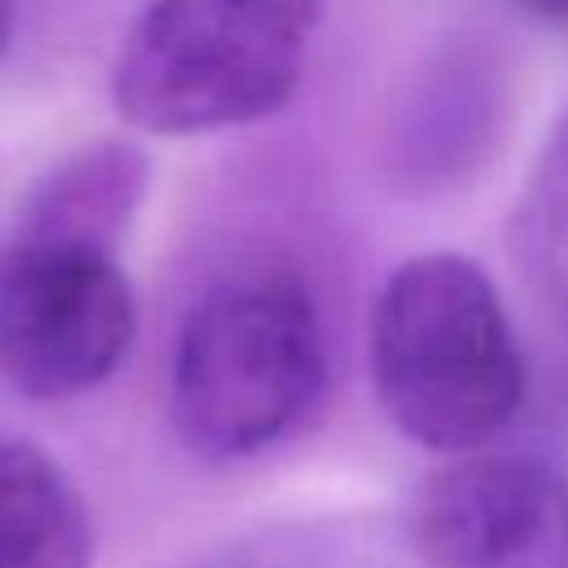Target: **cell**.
I'll use <instances>...</instances> for the list:
<instances>
[{"mask_svg":"<svg viewBox=\"0 0 568 568\" xmlns=\"http://www.w3.org/2000/svg\"><path fill=\"white\" fill-rule=\"evenodd\" d=\"M373 386L386 417L435 453L497 439L524 399V355L493 280L462 253H417L373 306Z\"/></svg>","mask_w":568,"mask_h":568,"instance_id":"obj_1","label":"cell"},{"mask_svg":"<svg viewBox=\"0 0 568 568\" xmlns=\"http://www.w3.org/2000/svg\"><path fill=\"white\" fill-rule=\"evenodd\" d=\"M324 0H146L111 62L124 124L160 138L253 124L306 71Z\"/></svg>","mask_w":568,"mask_h":568,"instance_id":"obj_2","label":"cell"},{"mask_svg":"<svg viewBox=\"0 0 568 568\" xmlns=\"http://www.w3.org/2000/svg\"><path fill=\"white\" fill-rule=\"evenodd\" d=\"M324 337L293 275H244L209 288L182 320L169 413L200 457H253L280 444L320 399Z\"/></svg>","mask_w":568,"mask_h":568,"instance_id":"obj_3","label":"cell"},{"mask_svg":"<svg viewBox=\"0 0 568 568\" xmlns=\"http://www.w3.org/2000/svg\"><path fill=\"white\" fill-rule=\"evenodd\" d=\"M138 328L115 248L4 231L0 240V382L31 399L102 386Z\"/></svg>","mask_w":568,"mask_h":568,"instance_id":"obj_4","label":"cell"},{"mask_svg":"<svg viewBox=\"0 0 568 568\" xmlns=\"http://www.w3.org/2000/svg\"><path fill=\"white\" fill-rule=\"evenodd\" d=\"M426 568H568V470L532 453H475L413 506Z\"/></svg>","mask_w":568,"mask_h":568,"instance_id":"obj_5","label":"cell"},{"mask_svg":"<svg viewBox=\"0 0 568 568\" xmlns=\"http://www.w3.org/2000/svg\"><path fill=\"white\" fill-rule=\"evenodd\" d=\"M146 178H151V160L142 146L124 138H98L62 155L44 178H36L9 231L120 248V235L146 195Z\"/></svg>","mask_w":568,"mask_h":568,"instance_id":"obj_6","label":"cell"},{"mask_svg":"<svg viewBox=\"0 0 568 568\" xmlns=\"http://www.w3.org/2000/svg\"><path fill=\"white\" fill-rule=\"evenodd\" d=\"M93 528L75 484L31 439L0 430V568H89Z\"/></svg>","mask_w":568,"mask_h":568,"instance_id":"obj_7","label":"cell"},{"mask_svg":"<svg viewBox=\"0 0 568 568\" xmlns=\"http://www.w3.org/2000/svg\"><path fill=\"white\" fill-rule=\"evenodd\" d=\"M524 13L541 18V22H555V27H568V0H515Z\"/></svg>","mask_w":568,"mask_h":568,"instance_id":"obj_8","label":"cell"},{"mask_svg":"<svg viewBox=\"0 0 568 568\" xmlns=\"http://www.w3.org/2000/svg\"><path fill=\"white\" fill-rule=\"evenodd\" d=\"M9 36H13V4L0 0V58H4V49H9Z\"/></svg>","mask_w":568,"mask_h":568,"instance_id":"obj_9","label":"cell"}]
</instances>
